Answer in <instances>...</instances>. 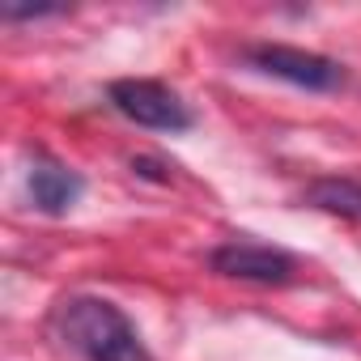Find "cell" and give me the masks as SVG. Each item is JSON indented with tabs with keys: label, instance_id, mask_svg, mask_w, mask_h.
I'll return each instance as SVG.
<instances>
[{
	"label": "cell",
	"instance_id": "8992f818",
	"mask_svg": "<svg viewBox=\"0 0 361 361\" xmlns=\"http://www.w3.org/2000/svg\"><path fill=\"white\" fill-rule=\"evenodd\" d=\"M302 200L310 209H319V213H331V217H344V221H361V178H344V174L314 178Z\"/></svg>",
	"mask_w": 361,
	"mask_h": 361
},
{
	"label": "cell",
	"instance_id": "5b68a950",
	"mask_svg": "<svg viewBox=\"0 0 361 361\" xmlns=\"http://www.w3.org/2000/svg\"><path fill=\"white\" fill-rule=\"evenodd\" d=\"M26 183H30V200H35V209L47 213V217L68 213V209L81 200V192H85V178H81L73 166H64V161H56V157H47V153L35 157Z\"/></svg>",
	"mask_w": 361,
	"mask_h": 361
},
{
	"label": "cell",
	"instance_id": "52a82bcc",
	"mask_svg": "<svg viewBox=\"0 0 361 361\" xmlns=\"http://www.w3.org/2000/svg\"><path fill=\"white\" fill-rule=\"evenodd\" d=\"M51 13H64V5H5L0 18L5 22H22V18H51Z\"/></svg>",
	"mask_w": 361,
	"mask_h": 361
},
{
	"label": "cell",
	"instance_id": "6da1fadb",
	"mask_svg": "<svg viewBox=\"0 0 361 361\" xmlns=\"http://www.w3.org/2000/svg\"><path fill=\"white\" fill-rule=\"evenodd\" d=\"M51 327L64 348L85 361H153L132 319L106 298H68L56 306Z\"/></svg>",
	"mask_w": 361,
	"mask_h": 361
},
{
	"label": "cell",
	"instance_id": "7a4b0ae2",
	"mask_svg": "<svg viewBox=\"0 0 361 361\" xmlns=\"http://www.w3.org/2000/svg\"><path fill=\"white\" fill-rule=\"evenodd\" d=\"M111 106L140 123V128H153V132H188L192 128V111L188 102L178 98L170 85L161 81H149V77H123L111 85Z\"/></svg>",
	"mask_w": 361,
	"mask_h": 361
},
{
	"label": "cell",
	"instance_id": "3957f363",
	"mask_svg": "<svg viewBox=\"0 0 361 361\" xmlns=\"http://www.w3.org/2000/svg\"><path fill=\"white\" fill-rule=\"evenodd\" d=\"M247 64L268 73V77H281L298 90H314V94H327V90H340L344 85V68L319 51H302V47H285V43H259V47H247Z\"/></svg>",
	"mask_w": 361,
	"mask_h": 361
},
{
	"label": "cell",
	"instance_id": "277c9868",
	"mask_svg": "<svg viewBox=\"0 0 361 361\" xmlns=\"http://www.w3.org/2000/svg\"><path fill=\"white\" fill-rule=\"evenodd\" d=\"M213 272L230 276V281H251V285H289L298 264L289 251L281 247H264V243H221L213 251Z\"/></svg>",
	"mask_w": 361,
	"mask_h": 361
}]
</instances>
